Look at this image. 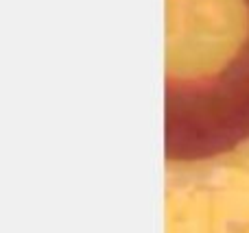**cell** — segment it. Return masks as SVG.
Wrapping results in <instances>:
<instances>
[{
    "label": "cell",
    "mask_w": 249,
    "mask_h": 233,
    "mask_svg": "<svg viewBox=\"0 0 249 233\" xmlns=\"http://www.w3.org/2000/svg\"><path fill=\"white\" fill-rule=\"evenodd\" d=\"M184 24L168 42L166 157L199 161L249 140V24Z\"/></svg>",
    "instance_id": "cell-1"
}]
</instances>
